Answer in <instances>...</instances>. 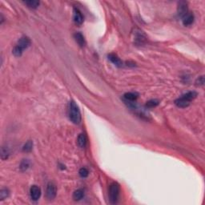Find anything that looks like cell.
Segmentation results:
<instances>
[{
    "label": "cell",
    "mask_w": 205,
    "mask_h": 205,
    "mask_svg": "<svg viewBox=\"0 0 205 205\" xmlns=\"http://www.w3.org/2000/svg\"><path fill=\"white\" fill-rule=\"evenodd\" d=\"M68 116L69 119L74 124H78L81 121V114L79 112V109L78 108L77 104L74 102L71 101L69 103L68 107Z\"/></svg>",
    "instance_id": "1"
},
{
    "label": "cell",
    "mask_w": 205,
    "mask_h": 205,
    "mask_svg": "<svg viewBox=\"0 0 205 205\" xmlns=\"http://www.w3.org/2000/svg\"><path fill=\"white\" fill-rule=\"evenodd\" d=\"M196 96H197V93L196 91H189L177 99L175 102V104L179 108H187L188 106H189L190 103L194 99H196Z\"/></svg>",
    "instance_id": "2"
},
{
    "label": "cell",
    "mask_w": 205,
    "mask_h": 205,
    "mask_svg": "<svg viewBox=\"0 0 205 205\" xmlns=\"http://www.w3.org/2000/svg\"><path fill=\"white\" fill-rule=\"evenodd\" d=\"M30 44H31V40L28 37L23 36L22 38H20L18 44L13 49V54L15 56H21L23 54V50L27 49V47L30 46Z\"/></svg>",
    "instance_id": "3"
},
{
    "label": "cell",
    "mask_w": 205,
    "mask_h": 205,
    "mask_svg": "<svg viewBox=\"0 0 205 205\" xmlns=\"http://www.w3.org/2000/svg\"><path fill=\"white\" fill-rule=\"evenodd\" d=\"M120 186L116 183H113L109 188V200L112 204H116L120 196Z\"/></svg>",
    "instance_id": "4"
},
{
    "label": "cell",
    "mask_w": 205,
    "mask_h": 205,
    "mask_svg": "<svg viewBox=\"0 0 205 205\" xmlns=\"http://www.w3.org/2000/svg\"><path fill=\"white\" fill-rule=\"evenodd\" d=\"M56 192H57V188L56 186L54 185L53 183H49L48 185L46 187V197L48 200H53L56 196Z\"/></svg>",
    "instance_id": "5"
},
{
    "label": "cell",
    "mask_w": 205,
    "mask_h": 205,
    "mask_svg": "<svg viewBox=\"0 0 205 205\" xmlns=\"http://www.w3.org/2000/svg\"><path fill=\"white\" fill-rule=\"evenodd\" d=\"M31 197L33 200H38L41 196V190L38 186L33 185L31 188Z\"/></svg>",
    "instance_id": "6"
},
{
    "label": "cell",
    "mask_w": 205,
    "mask_h": 205,
    "mask_svg": "<svg viewBox=\"0 0 205 205\" xmlns=\"http://www.w3.org/2000/svg\"><path fill=\"white\" fill-rule=\"evenodd\" d=\"M74 21L76 24H82L83 22V17L82 15L81 12L78 9H74Z\"/></svg>",
    "instance_id": "7"
},
{
    "label": "cell",
    "mask_w": 205,
    "mask_h": 205,
    "mask_svg": "<svg viewBox=\"0 0 205 205\" xmlns=\"http://www.w3.org/2000/svg\"><path fill=\"white\" fill-rule=\"evenodd\" d=\"M194 21V15L192 14L188 13L185 15L183 17V23L185 26H189Z\"/></svg>",
    "instance_id": "8"
},
{
    "label": "cell",
    "mask_w": 205,
    "mask_h": 205,
    "mask_svg": "<svg viewBox=\"0 0 205 205\" xmlns=\"http://www.w3.org/2000/svg\"><path fill=\"white\" fill-rule=\"evenodd\" d=\"M178 12L179 15L183 17L186 14H188V7H187V4L184 2H182L179 4L178 7Z\"/></svg>",
    "instance_id": "9"
},
{
    "label": "cell",
    "mask_w": 205,
    "mask_h": 205,
    "mask_svg": "<svg viewBox=\"0 0 205 205\" xmlns=\"http://www.w3.org/2000/svg\"><path fill=\"white\" fill-rule=\"evenodd\" d=\"M108 58L109 59L112 61V62L116 65V66L117 67H121L122 65H123V63H122V61L120 60V58L116 55V54H111L108 55Z\"/></svg>",
    "instance_id": "10"
},
{
    "label": "cell",
    "mask_w": 205,
    "mask_h": 205,
    "mask_svg": "<svg viewBox=\"0 0 205 205\" xmlns=\"http://www.w3.org/2000/svg\"><path fill=\"white\" fill-rule=\"evenodd\" d=\"M75 41L77 42L79 46H83L85 45V39H84V37L81 33H76L75 35Z\"/></svg>",
    "instance_id": "11"
},
{
    "label": "cell",
    "mask_w": 205,
    "mask_h": 205,
    "mask_svg": "<svg viewBox=\"0 0 205 205\" xmlns=\"http://www.w3.org/2000/svg\"><path fill=\"white\" fill-rule=\"evenodd\" d=\"M78 145L80 147H84L86 146L87 143V137L84 134H80L79 137H78L77 140Z\"/></svg>",
    "instance_id": "12"
},
{
    "label": "cell",
    "mask_w": 205,
    "mask_h": 205,
    "mask_svg": "<svg viewBox=\"0 0 205 205\" xmlns=\"http://www.w3.org/2000/svg\"><path fill=\"white\" fill-rule=\"evenodd\" d=\"M124 98L125 99L128 101H130V102H133V101L136 100V99L138 98V95L136 93L134 92H129V93H126L124 95Z\"/></svg>",
    "instance_id": "13"
},
{
    "label": "cell",
    "mask_w": 205,
    "mask_h": 205,
    "mask_svg": "<svg viewBox=\"0 0 205 205\" xmlns=\"http://www.w3.org/2000/svg\"><path fill=\"white\" fill-rule=\"evenodd\" d=\"M84 194L82 190H76L73 193V199L75 200H80L83 197Z\"/></svg>",
    "instance_id": "14"
},
{
    "label": "cell",
    "mask_w": 205,
    "mask_h": 205,
    "mask_svg": "<svg viewBox=\"0 0 205 205\" xmlns=\"http://www.w3.org/2000/svg\"><path fill=\"white\" fill-rule=\"evenodd\" d=\"M25 3L27 4V6L29 7L33 8V9H35L37 8L39 6V1H35V0H30V1H26Z\"/></svg>",
    "instance_id": "15"
},
{
    "label": "cell",
    "mask_w": 205,
    "mask_h": 205,
    "mask_svg": "<svg viewBox=\"0 0 205 205\" xmlns=\"http://www.w3.org/2000/svg\"><path fill=\"white\" fill-rule=\"evenodd\" d=\"M158 104H159V101L156 100V99H151V100L147 102L146 107H147V108H152L156 107Z\"/></svg>",
    "instance_id": "16"
},
{
    "label": "cell",
    "mask_w": 205,
    "mask_h": 205,
    "mask_svg": "<svg viewBox=\"0 0 205 205\" xmlns=\"http://www.w3.org/2000/svg\"><path fill=\"white\" fill-rule=\"evenodd\" d=\"M32 147H33V143L31 141H28L27 143H26V144L23 146V150L26 152H29L32 150Z\"/></svg>",
    "instance_id": "17"
},
{
    "label": "cell",
    "mask_w": 205,
    "mask_h": 205,
    "mask_svg": "<svg viewBox=\"0 0 205 205\" xmlns=\"http://www.w3.org/2000/svg\"><path fill=\"white\" fill-rule=\"evenodd\" d=\"M8 196H9V191H8V189L3 188V189L1 190V192H0V199H1V200L7 198Z\"/></svg>",
    "instance_id": "18"
},
{
    "label": "cell",
    "mask_w": 205,
    "mask_h": 205,
    "mask_svg": "<svg viewBox=\"0 0 205 205\" xmlns=\"http://www.w3.org/2000/svg\"><path fill=\"white\" fill-rule=\"evenodd\" d=\"M29 166H30L29 161L27 160V159H25V160H23V162L21 163V164H20V169L22 171H26L27 168L29 167Z\"/></svg>",
    "instance_id": "19"
},
{
    "label": "cell",
    "mask_w": 205,
    "mask_h": 205,
    "mask_svg": "<svg viewBox=\"0 0 205 205\" xmlns=\"http://www.w3.org/2000/svg\"><path fill=\"white\" fill-rule=\"evenodd\" d=\"M79 175L81 176L82 178H86L87 175H88V174H89V172H88V171H87V168H85V167H83V168H81L80 170H79Z\"/></svg>",
    "instance_id": "20"
},
{
    "label": "cell",
    "mask_w": 205,
    "mask_h": 205,
    "mask_svg": "<svg viewBox=\"0 0 205 205\" xmlns=\"http://www.w3.org/2000/svg\"><path fill=\"white\" fill-rule=\"evenodd\" d=\"M8 155H9V151L7 150V148H5L4 147H2V154H1L2 159H7Z\"/></svg>",
    "instance_id": "21"
},
{
    "label": "cell",
    "mask_w": 205,
    "mask_h": 205,
    "mask_svg": "<svg viewBox=\"0 0 205 205\" xmlns=\"http://www.w3.org/2000/svg\"><path fill=\"white\" fill-rule=\"evenodd\" d=\"M196 83V86L204 85V76H200V77L198 78Z\"/></svg>",
    "instance_id": "22"
}]
</instances>
